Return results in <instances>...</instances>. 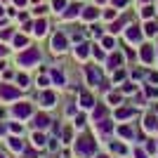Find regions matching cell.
Returning <instances> with one entry per match:
<instances>
[{
    "label": "cell",
    "instance_id": "cell-6",
    "mask_svg": "<svg viewBox=\"0 0 158 158\" xmlns=\"http://www.w3.org/2000/svg\"><path fill=\"white\" fill-rule=\"evenodd\" d=\"M139 54H142V59H144L146 64H151V61H153V47L151 45H144Z\"/></svg>",
    "mask_w": 158,
    "mask_h": 158
},
{
    "label": "cell",
    "instance_id": "cell-28",
    "mask_svg": "<svg viewBox=\"0 0 158 158\" xmlns=\"http://www.w3.org/2000/svg\"><path fill=\"white\" fill-rule=\"evenodd\" d=\"M109 102H111V104H120V94H109Z\"/></svg>",
    "mask_w": 158,
    "mask_h": 158
},
{
    "label": "cell",
    "instance_id": "cell-32",
    "mask_svg": "<svg viewBox=\"0 0 158 158\" xmlns=\"http://www.w3.org/2000/svg\"><path fill=\"white\" fill-rule=\"evenodd\" d=\"M123 78H125V73H123V71H116V76H113V80L118 83V80H123Z\"/></svg>",
    "mask_w": 158,
    "mask_h": 158
},
{
    "label": "cell",
    "instance_id": "cell-38",
    "mask_svg": "<svg viewBox=\"0 0 158 158\" xmlns=\"http://www.w3.org/2000/svg\"><path fill=\"white\" fill-rule=\"evenodd\" d=\"M24 2H26V0H17V5H24Z\"/></svg>",
    "mask_w": 158,
    "mask_h": 158
},
{
    "label": "cell",
    "instance_id": "cell-14",
    "mask_svg": "<svg viewBox=\"0 0 158 158\" xmlns=\"http://www.w3.org/2000/svg\"><path fill=\"white\" fill-rule=\"evenodd\" d=\"M78 12H80V5H71V7L64 12V17H66V19H71V17H76Z\"/></svg>",
    "mask_w": 158,
    "mask_h": 158
},
{
    "label": "cell",
    "instance_id": "cell-26",
    "mask_svg": "<svg viewBox=\"0 0 158 158\" xmlns=\"http://www.w3.org/2000/svg\"><path fill=\"white\" fill-rule=\"evenodd\" d=\"M142 14H144L146 19H151V17H153V7H144V10H142Z\"/></svg>",
    "mask_w": 158,
    "mask_h": 158
},
{
    "label": "cell",
    "instance_id": "cell-19",
    "mask_svg": "<svg viewBox=\"0 0 158 158\" xmlns=\"http://www.w3.org/2000/svg\"><path fill=\"white\" fill-rule=\"evenodd\" d=\"M156 24H153V21H149V24H146V35H153V33H156Z\"/></svg>",
    "mask_w": 158,
    "mask_h": 158
},
{
    "label": "cell",
    "instance_id": "cell-29",
    "mask_svg": "<svg viewBox=\"0 0 158 158\" xmlns=\"http://www.w3.org/2000/svg\"><path fill=\"white\" fill-rule=\"evenodd\" d=\"M125 21H127V19H120V21H116V24H113V26H111V31H113V33H118V28L123 26Z\"/></svg>",
    "mask_w": 158,
    "mask_h": 158
},
{
    "label": "cell",
    "instance_id": "cell-33",
    "mask_svg": "<svg viewBox=\"0 0 158 158\" xmlns=\"http://www.w3.org/2000/svg\"><path fill=\"white\" fill-rule=\"evenodd\" d=\"M113 5H116V7H125L127 0H113Z\"/></svg>",
    "mask_w": 158,
    "mask_h": 158
},
{
    "label": "cell",
    "instance_id": "cell-10",
    "mask_svg": "<svg viewBox=\"0 0 158 158\" xmlns=\"http://www.w3.org/2000/svg\"><path fill=\"white\" fill-rule=\"evenodd\" d=\"M54 92H43V104L45 106H54Z\"/></svg>",
    "mask_w": 158,
    "mask_h": 158
},
{
    "label": "cell",
    "instance_id": "cell-17",
    "mask_svg": "<svg viewBox=\"0 0 158 158\" xmlns=\"http://www.w3.org/2000/svg\"><path fill=\"white\" fill-rule=\"evenodd\" d=\"M132 113H135V109H120V111H118V118H130Z\"/></svg>",
    "mask_w": 158,
    "mask_h": 158
},
{
    "label": "cell",
    "instance_id": "cell-15",
    "mask_svg": "<svg viewBox=\"0 0 158 158\" xmlns=\"http://www.w3.org/2000/svg\"><path fill=\"white\" fill-rule=\"evenodd\" d=\"M35 125H38V127H47V125H50V118H47V116H43V113H40L38 118H35Z\"/></svg>",
    "mask_w": 158,
    "mask_h": 158
},
{
    "label": "cell",
    "instance_id": "cell-25",
    "mask_svg": "<svg viewBox=\"0 0 158 158\" xmlns=\"http://www.w3.org/2000/svg\"><path fill=\"white\" fill-rule=\"evenodd\" d=\"M104 113H106V109H104V106H99V109H97V111H94V118H104Z\"/></svg>",
    "mask_w": 158,
    "mask_h": 158
},
{
    "label": "cell",
    "instance_id": "cell-18",
    "mask_svg": "<svg viewBox=\"0 0 158 158\" xmlns=\"http://www.w3.org/2000/svg\"><path fill=\"white\" fill-rule=\"evenodd\" d=\"M45 28H47L45 19H43V21H38V24H35V33H38V35H43V33H45Z\"/></svg>",
    "mask_w": 158,
    "mask_h": 158
},
{
    "label": "cell",
    "instance_id": "cell-42",
    "mask_svg": "<svg viewBox=\"0 0 158 158\" xmlns=\"http://www.w3.org/2000/svg\"><path fill=\"white\" fill-rule=\"evenodd\" d=\"M0 158H5V156H0Z\"/></svg>",
    "mask_w": 158,
    "mask_h": 158
},
{
    "label": "cell",
    "instance_id": "cell-20",
    "mask_svg": "<svg viewBox=\"0 0 158 158\" xmlns=\"http://www.w3.org/2000/svg\"><path fill=\"white\" fill-rule=\"evenodd\" d=\"M14 45H17V47H24V45H26V38H24V35H17V38H14Z\"/></svg>",
    "mask_w": 158,
    "mask_h": 158
},
{
    "label": "cell",
    "instance_id": "cell-8",
    "mask_svg": "<svg viewBox=\"0 0 158 158\" xmlns=\"http://www.w3.org/2000/svg\"><path fill=\"white\" fill-rule=\"evenodd\" d=\"M85 71H87V78H90V83H92V85H99V80H102V76H99V73L94 71L92 66H87Z\"/></svg>",
    "mask_w": 158,
    "mask_h": 158
},
{
    "label": "cell",
    "instance_id": "cell-16",
    "mask_svg": "<svg viewBox=\"0 0 158 158\" xmlns=\"http://www.w3.org/2000/svg\"><path fill=\"white\" fill-rule=\"evenodd\" d=\"M76 57H78V59H85V57H87V45H78V50H76Z\"/></svg>",
    "mask_w": 158,
    "mask_h": 158
},
{
    "label": "cell",
    "instance_id": "cell-24",
    "mask_svg": "<svg viewBox=\"0 0 158 158\" xmlns=\"http://www.w3.org/2000/svg\"><path fill=\"white\" fill-rule=\"evenodd\" d=\"M111 149H113L116 153H125V151H127V149H125L123 144H111Z\"/></svg>",
    "mask_w": 158,
    "mask_h": 158
},
{
    "label": "cell",
    "instance_id": "cell-13",
    "mask_svg": "<svg viewBox=\"0 0 158 158\" xmlns=\"http://www.w3.org/2000/svg\"><path fill=\"white\" fill-rule=\"evenodd\" d=\"M80 104L85 106V109H90V106H92L94 102H92V97H90L87 92H83V94H80Z\"/></svg>",
    "mask_w": 158,
    "mask_h": 158
},
{
    "label": "cell",
    "instance_id": "cell-41",
    "mask_svg": "<svg viewBox=\"0 0 158 158\" xmlns=\"http://www.w3.org/2000/svg\"><path fill=\"white\" fill-rule=\"evenodd\" d=\"M97 158H106V156H97Z\"/></svg>",
    "mask_w": 158,
    "mask_h": 158
},
{
    "label": "cell",
    "instance_id": "cell-21",
    "mask_svg": "<svg viewBox=\"0 0 158 158\" xmlns=\"http://www.w3.org/2000/svg\"><path fill=\"white\" fill-rule=\"evenodd\" d=\"M33 142H35V146H43L45 144V137L43 135H33Z\"/></svg>",
    "mask_w": 158,
    "mask_h": 158
},
{
    "label": "cell",
    "instance_id": "cell-3",
    "mask_svg": "<svg viewBox=\"0 0 158 158\" xmlns=\"http://www.w3.org/2000/svg\"><path fill=\"white\" fill-rule=\"evenodd\" d=\"M52 50L54 52H64L66 50V38L61 35V33H57V35L52 38Z\"/></svg>",
    "mask_w": 158,
    "mask_h": 158
},
{
    "label": "cell",
    "instance_id": "cell-39",
    "mask_svg": "<svg viewBox=\"0 0 158 158\" xmlns=\"http://www.w3.org/2000/svg\"><path fill=\"white\" fill-rule=\"evenodd\" d=\"M2 52H5V47H0V54H2Z\"/></svg>",
    "mask_w": 158,
    "mask_h": 158
},
{
    "label": "cell",
    "instance_id": "cell-1",
    "mask_svg": "<svg viewBox=\"0 0 158 158\" xmlns=\"http://www.w3.org/2000/svg\"><path fill=\"white\" fill-rule=\"evenodd\" d=\"M76 153H78V156H92L94 153L92 137H80L78 142H76Z\"/></svg>",
    "mask_w": 158,
    "mask_h": 158
},
{
    "label": "cell",
    "instance_id": "cell-11",
    "mask_svg": "<svg viewBox=\"0 0 158 158\" xmlns=\"http://www.w3.org/2000/svg\"><path fill=\"white\" fill-rule=\"evenodd\" d=\"M111 120H106V118H102V120H99V130H102V132H104V135H109V132H111Z\"/></svg>",
    "mask_w": 158,
    "mask_h": 158
},
{
    "label": "cell",
    "instance_id": "cell-43",
    "mask_svg": "<svg viewBox=\"0 0 158 158\" xmlns=\"http://www.w3.org/2000/svg\"><path fill=\"white\" fill-rule=\"evenodd\" d=\"M144 2H146V0H144Z\"/></svg>",
    "mask_w": 158,
    "mask_h": 158
},
{
    "label": "cell",
    "instance_id": "cell-2",
    "mask_svg": "<svg viewBox=\"0 0 158 158\" xmlns=\"http://www.w3.org/2000/svg\"><path fill=\"white\" fill-rule=\"evenodd\" d=\"M40 59V52L35 50V47H31V50H26L24 54H19V64L28 66V64H35V61Z\"/></svg>",
    "mask_w": 158,
    "mask_h": 158
},
{
    "label": "cell",
    "instance_id": "cell-4",
    "mask_svg": "<svg viewBox=\"0 0 158 158\" xmlns=\"http://www.w3.org/2000/svg\"><path fill=\"white\" fill-rule=\"evenodd\" d=\"M0 94L5 99H14V97H19V90H14V87H10V85H0Z\"/></svg>",
    "mask_w": 158,
    "mask_h": 158
},
{
    "label": "cell",
    "instance_id": "cell-40",
    "mask_svg": "<svg viewBox=\"0 0 158 158\" xmlns=\"http://www.w3.org/2000/svg\"><path fill=\"white\" fill-rule=\"evenodd\" d=\"M97 2H106V0H97Z\"/></svg>",
    "mask_w": 158,
    "mask_h": 158
},
{
    "label": "cell",
    "instance_id": "cell-27",
    "mask_svg": "<svg viewBox=\"0 0 158 158\" xmlns=\"http://www.w3.org/2000/svg\"><path fill=\"white\" fill-rule=\"evenodd\" d=\"M10 146L17 149V151H21V142H19V139H10Z\"/></svg>",
    "mask_w": 158,
    "mask_h": 158
},
{
    "label": "cell",
    "instance_id": "cell-37",
    "mask_svg": "<svg viewBox=\"0 0 158 158\" xmlns=\"http://www.w3.org/2000/svg\"><path fill=\"white\" fill-rule=\"evenodd\" d=\"M135 156H137V158H146V156H144V151H135Z\"/></svg>",
    "mask_w": 158,
    "mask_h": 158
},
{
    "label": "cell",
    "instance_id": "cell-35",
    "mask_svg": "<svg viewBox=\"0 0 158 158\" xmlns=\"http://www.w3.org/2000/svg\"><path fill=\"white\" fill-rule=\"evenodd\" d=\"M104 17H106V19H113V17H116V12H113V10H106Z\"/></svg>",
    "mask_w": 158,
    "mask_h": 158
},
{
    "label": "cell",
    "instance_id": "cell-7",
    "mask_svg": "<svg viewBox=\"0 0 158 158\" xmlns=\"http://www.w3.org/2000/svg\"><path fill=\"white\" fill-rule=\"evenodd\" d=\"M139 38H142V31H139L137 26H130V28H127V40H130V43H137Z\"/></svg>",
    "mask_w": 158,
    "mask_h": 158
},
{
    "label": "cell",
    "instance_id": "cell-30",
    "mask_svg": "<svg viewBox=\"0 0 158 158\" xmlns=\"http://www.w3.org/2000/svg\"><path fill=\"white\" fill-rule=\"evenodd\" d=\"M118 132L123 135V137H132V130H130V127H118Z\"/></svg>",
    "mask_w": 158,
    "mask_h": 158
},
{
    "label": "cell",
    "instance_id": "cell-9",
    "mask_svg": "<svg viewBox=\"0 0 158 158\" xmlns=\"http://www.w3.org/2000/svg\"><path fill=\"white\" fill-rule=\"evenodd\" d=\"M120 64H123V57H120V54H111V57H109V69H118Z\"/></svg>",
    "mask_w": 158,
    "mask_h": 158
},
{
    "label": "cell",
    "instance_id": "cell-12",
    "mask_svg": "<svg viewBox=\"0 0 158 158\" xmlns=\"http://www.w3.org/2000/svg\"><path fill=\"white\" fill-rule=\"evenodd\" d=\"M97 10H94V7H85V12H83V17H85L87 21H92V19H97Z\"/></svg>",
    "mask_w": 158,
    "mask_h": 158
},
{
    "label": "cell",
    "instance_id": "cell-31",
    "mask_svg": "<svg viewBox=\"0 0 158 158\" xmlns=\"http://www.w3.org/2000/svg\"><path fill=\"white\" fill-rule=\"evenodd\" d=\"M52 78L57 80V83H61V85H64V76H61L59 71H54V73H52Z\"/></svg>",
    "mask_w": 158,
    "mask_h": 158
},
{
    "label": "cell",
    "instance_id": "cell-23",
    "mask_svg": "<svg viewBox=\"0 0 158 158\" xmlns=\"http://www.w3.org/2000/svg\"><path fill=\"white\" fill-rule=\"evenodd\" d=\"M153 127H156V118L149 116V118H146V130H153Z\"/></svg>",
    "mask_w": 158,
    "mask_h": 158
},
{
    "label": "cell",
    "instance_id": "cell-36",
    "mask_svg": "<svg viewBox=\"0 0 158 158\" xmlns=\"http://www.w3.org/2000/svg\"><path fill=\"white\" fill-rule=\"evenodd\" d=\"M104 45L106 47H113V38H104Z\"/></svg>",
    "mask_w": 158,
    "mask_h": 158
},
{
    "label": "cell",
    "instance_id": "cell-34",
    "mask_svg": "<svg viewBox=\"0 0 158 158\" xmlns=\"http://www.w3.org/2000/svg\"><path fill=\"white\" fill-rule=\"evenodd\" d=\"M76 125H78V127L85 125V116H78V118H76Z\"/></svg>",
    "mask_w": 158,
    "mask_h": 158
},
{
    "label": "cell",
    "instance_id": "cell-5",
    "mask_svg": "<svg viewBox=\"0 0 158 158\" xmlns=\"http://www.w3.org/2000/svg\"><path fill=\"white\" fill-rule=\"evenodd\" d=\"M14 113H17L19 118H26V116H31V104H17Z\"/></svg>",
    "mask_w": 158,
    "mask_h": 158
},
{
    "label": "cell",
    "instance_id": "cell-22",
    "mask_svg": "<svg viewBox=\"0 0 158 158\" xmlns=\"http://www.w3.org/2000/svg\"><path fill=\"white\" fill-rule=\"evenodd\" d=\"M64 7H66V0H54V10H57V12H61Z\"/></svg>",
    "mask_w": 158,
    "mask_h": 158
}]
</instances>
